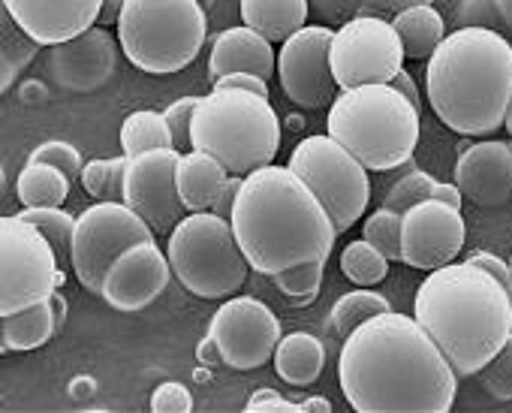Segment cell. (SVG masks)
<instances>
[{
	"mask_svg": "<svg viewBox=\"0 0 512 413\" xmlns=\"http://www.w3.org/2000/svg\"><path fill=\"white\" fill-rule=\"evenodd\" d=\"M196 359H199L202 365H208V368H220V365H223V356H220V350H217V344H214L211 335H205V338L196 344Z\"/></svg>",
	"mask_w": 512,
	"mask_h": 413,
	"instance_id": "681fc988",
	"label": "cell"
},
{
	"mask_svg": "<svg viewBox=\"0 0 512 413\" xmlns=\"http://www.w3.org/2000/svg\"><path fill=\"white\" fill-rule=\"evenodd\" d=\"M238 10L247 28L260 31L272 43H284L308 25L311 0H238Z\"/></svg>",
	"mask_w": 512,
	"mask_h": 413,
	"instance_id": "603a6c76",
	"label": "cell"
},
{
	"mask_svg": "<svg viewBox=\"0 0 512 413\" xmlns=\"http://www.w3.org/2000/svg\"><path fill=\"white\" fill-rule=\"evenodd\" d=\"M500 13L494 0H461L458 4V28H494L497 31Z\"/></svg>",
	"mask_w": 512,
	"mask_h": 413,
	"instance_id": "ab89813d",
	"label": "cell"
},
{
	"mask_svg": "<svg viewBox=\"0 0 512 413\" xmlns=\"http://www.w3.org/2000/svg\"><path fill=\"white\" fill-rule=\"evenodd\" d=\"M299 404H302V413H308V410L329 413V410H332V401H329L326 395H311V398H305V401H299Z\"/></svg>",
	"mask_w": 512,
	"mask_h": 413,
	"instance_id": "816d5d0a",
	"label": "cell"
},
{
	"mask_svg": "<svg viewBox=\"0 0 512 413\" xmlns=\"http://www.w3.org/2000/svg\"><path fill=\"white\" fill-rule=\"evenodd\" d=\"M100 7L103 0H4V13L46 49L94 28Z\"/></svg>",
	"mask_w": 512,
	"mask_h": 413,
	"instance_id": "ffe728a7",
	"label": "cell"
},
{
	"mask_svg": "<svg viewBox=\"0 0 512 413\" xmlns=\"http://www.w3.org/2000/svg\"><path fill=\"white\" fill-rule=\"evenodd\" d=\"M332 37L335 28L329 25H305L290 40L281 43L278 52V79L284 94L302 109H323L332 106L341 85L332 73Z\"/></svg>",
	"mask_w": 512,
	"mask_h": 413,
	"instance_id": "9a60e30c",
	"label": "cell"
},
{
	"mask_svg": "<svg viewBox=\"0 0 512 413\" xmlns=\"http://www.w3.org/2000/svg\"><path fill=\"white\" fill-rule=\"evenodd\" d=\"M208 73H211V82H217L226 73H253L269 82L278 73L275 43L247 25L226 28L211 43Z\"/></svg>",
	"mask_w": 512,
	"mask_h": 413,
	"instance_id": "44dd1931",
	"label": "cell"
},
{
	"mask_svg": "<svg viewBox=\"0 0 512 413\" xmlns=\"http://www.w3.org/2000/svg\"><path fill=\"white\" fill-rule=\"evenodd\" d=\"M329 61L341 88H359L392 82L404 70L407 55L392 22L359 13L335 28Z\"/></svg>",
	"mask_w": 512,
	"mask_h": 413,
	"instance_id": "7c38bea8",
	"label": "cell"
},
{
	"mask_svg": "<svg viewBox=\"0 0 512 413\" xmlns=\"http://www.w3.org/2000/svg\"><path fill=\"white\" fill-rule=\"evenodd\" d=\"M383 311H392V305L383 293H377L371 287L350 290L332 305V326L341 338H347L356 326H362L365 320H371Z\"/></svg>",
	"mask_w": 512,
	"mask_h": 413,
	"instance_id": "f1b7e54d",
	"label": "cell"
},
{
	"mask_svg": "<svg viewBox=\"0 0 512 413\" xmlns=\"http://www.w3.org/2000/svg\"><path fill=\"white\" fill-rule=\"evenodd\" d=\"M287 166L296 175H302L308 187L320 196V202L335 221L338 236L356 227L359 218H365L371 199V178H368L371 169L335 136L329 133L305 136L293 148Z\"/></svg>",
	"mask_w": 512,
	"mask_h": 413,
	"instance_id": "9c48e42d",
	"label": "cell"
},
{
	"mask_svg": "<svg viewBox=\"0 0 512 413\" xmlns=\"http://www.w3.org/2000/svg\"><path fill=\"white\" fill-rule=\"evenodd\" d=\"M229 221L250 269L269 278L308 260H329L338 239L320 196L278 163L244 175Z\"/></svg>",
	"mask_w": 512,
	"mask_h": 413,
	"instance_id": "7a4b0ae2",
	"label": "cell"
},
{
	"mask_svg": "<svg viewBox=\"0 0 512 413\" xmlns=\"http://www.w3.org/2000/svg\"><path fill=\"white\" fill-rule=\"evenodd\" d=\"M509 148H512V142H509Z\"/></svg>",
	"mask_w": 512,
	"mask_h": 413,
	"instance_id": "6f0895ef",
	"label": "cell"
},
{
	"mask_svg": "<svg viewBox=\"0 0 512 413\" xmlns=\"http://www.w3.org/2000/svg\"><path fill=\"white\" fill-rule=\"evenodd\" d=\"M217 91L223 88H238V91H253V94H260V97H269V82L260 79V76H253V73H226L214 82Z\"/></svg>",
	"mask_w": 512,
	"mask_h": 413,
	"instance_id": "ee69618b",
	"label": "cell"
},
{
	"mask_svg": "<svg viewBox=\"0 0 512 413\" xmlns=\"http://www.w3.org/2000/svg\"><path fill=\"white\" fill-rule=\"evenodd\" d=\"M178 160H181V151L175 145L151 148V151L127 157L121 202H127L139 218H145V224L157 236H169L175 224L187 215L184 202L178 196V178H175Z\"/></svg>",
	"mask_w": 512,
	"mask_h": 413,
	"instance_id": "5bb4252c",
	"label": "cell"
},
{
	"mask_svg": "<svg viewBox=\"0 0 512 413\" xmlns=\"http://www.w3.org/2000/svg\"><path fill=\"white\" fill-rule=\"evenodd\" d=\"M389 85H392L395 91H401V94H404L416 109L422 106V94H419V88H416V79H413L407 70H398V73H395V79H392Z\"/></svg>",
	"mask_w": 512,
	"mask_h": 413,
	"instance_id": "7dc6e473",
	"label": "cell"
},
{
	"mask_svg": "<svg viewBox=\"0 0 512 413\" xmlns=\"http://www.w3.org/2000/svg\"><path fill=\"white\" fill-rule=\"evenodd\" d=\"M124 169H127V154L88 160L82 169V187L94 199H121L124 196Z\"/></svg>",
	"mask_w": 512,
	"mask_h": 413,
	"instance_id": "1f68e13d",
	"label": "cell"
},
{
	"mask_svg": "<svg viewBox=\"0 0 512 413\" xmlns=\"http://www.w3.org/2000/svg\"><path fill=\"white\" fill-rule=\"evenodd\" d=\"M323 272H326V260H308L299 266H290L284 272H275L272 281L275 287L296 305H308L317 299L320 284H323Z\"/></svg>",
	"mask_w": 512,
	"mask_h": 413,
	"instance_id": "d6a6232c",
	"label": "cell"
},
{
	"mask_svg": "<svg viewBox=\"0 0 512 413\" xmlns=\"http://www.w3.org/2000/svg\"><path fill=\"white\" fill-rule=\"evenodd\" d=\"M208 335L214 338L223 365L232 371H253L272 362L278 341L284 338L278 314L253 296H229L214 311L208 323Z\"/></svg>",
	"mask_w": 512,
	"mask_h": 413,
	"instance_id": "4fadbf2b",
	"label": "cell"
},
{
	"mask_svg": "<svg viewBox=\"0 0 512 413\" xmlns=\"http://www.w3.org/2000/svg\"><path fill=\"white\" fill-rule=\"evenodd\" d=\"M389 263L392 260L383 251H377L368 239L350 242L341 251V272L356 287H377L389 275Z\"/></svg>",
	"mask_w": 512,
	"mask_h": 413,
	"instance_id": "f546056e",
	"label": "cell"
},
{
	"mask_svg": "<svg viewBox=\"0 0 512 413\" xmlns=\"http://www.w3.org/2000/svg\"><path fill=\"white\" fill-rule=\"evenodd\" d=\"M329 136L350 148L368 169L389 172L416 154L419 145V109L383 85L341 88L329 106Z\"/></svg>",
	"mask_w": 512,
	"mask_h": 413,
	"instance_id": "5b68a950",
	"label": "cell"
},
{
	"mask_svg": "<svg viewBox=\"0 0 512 413\" xmlns=\"http://www.w3.org/2000/svg\"><path fill=\"white\" fill-rule=\"evenodd\" d=\"M175 178H178V196L184 202V209L208 212L217 199V190L229 178V169L214 154H208L202 148H187V151H181Z\"/></svg>",
	"mask_w": 512,
	"mask_h": 413,
	"instance_id": "7402d4cb",
	"label": "cell"
},
{
	"mask_svg": "<svg viewBox=\"0 0 512 413\" xmlns=\"http://www.w3.org/2000/svg\"><path fill=\"white\" fill-rule=\"evenodd\" d=\"M196 103H199V97H178L175 103H169V106L163 109V118H166V124H169V130H172V142H175L178 151L193 148V145H190V124H193V109H196Z\"/></svg>",
	"mask_w": 512,
	"mask_h": 413,
	"instance_id": "74e56055",
	"label": "cell"
},
{
	"mask_svg": "<svg viewBox=\"0 0 512 413\" xmlns=\"http://www.w3.org/2000/svg\"><path fill=\"white\" fill-rule=\"evenodd\" d=\"M467 242V224L461 218V209L440 202V199H422L404 212L401 224V263L410 269H440L452 263Z\"/></svg>",
	"mask_w": 512,
	"mask_h": 413,
	"instance_id": "2e32d148",
	"label": "cell"
},
{
	"mask_svg": "<svg viewBox=\"0 0 512 413\" xmlns=\"http://www.w3.org/2000/svg\"><path fill=\"white\" fill-rule=\"evenodd\" d=\"M25 221H31L58 251L61 263H70V248H73V230H76V215L64 212L61 205H37V209H22L19 212Z\"/></svg>",
	"mask_w": 512,
	"mask_h": 413,
	"instance_id": "4dcf8cb0",
	"label": "cell"
},
{
	"mask_svg": "<svg viewBox=\"0 0 512 413\" xmlns=\"http://www.w3.org/2000/svg\"><path fill=\"white\" fill-rule=\"evenodd\" d=\"M118 46L109 28H88L64 43L49 46V73L52 79L76 94H91L103 88L118 67Z\"/></svg>",
	"mask_w": 512,
	"mask_h": 413,
	"instance_id": "ac0fdd59",
	"label": "cell"
},
{
	"mask_svg": "<svg viewBox=\"0 0 512 413\" xmlns=\"http://www.w3.org/2000/svg\"><path fill=\"white\" fill-rule=\"evenodd\" d=\"M455 184L464 199L482 209H500L512 199V148L500 139H479L461 148L455 160Z\"/></svg>",
	"mask_w": 512,
	"mask_h": 413,
	"instance_id": "d6986e66",
	"label": "cell"
},
{
	"mask_svg": "<svg viewBox=\"0 0 512 413\" xmlns=\"http://www.w3.org/2000/svg\"><path fill=\"white\" fill-rule=\"evenodd\" d=\"M55 245L22 215L0 218V314L52 299L64 287Z\"/></svg>",
	"mask_w": 512,
	"mask_h": 413,
	"instance_id": "30bf717a",
	"label": "cell"
},
{
	"mask_svg": "<svg viewBox=\"0 0 512 413\" xmlns=\"http://www.w3.org/2000/svg\"><path fill=\"white\" fill-rule=\"evenodd\" d=\"M281 136L284 130L272 100L253 91L211 88L193 109L190 145L214 154L235 175L275 163Z\"/></svg>",
	"mask_w": 512,
	"mask_h": 413,
	"instance_id": "8992f818",
	"label": "cell"
},
{
	"mask_svg": "<svg viewBox=\"0 0 512 413\" xmlns=\"http://www.w3.org/2000/svg\"><path fill=\"white\" fill-rule=\"evenodd\" d=\"M124 7H127V0H103L97 25L100 28H118V19H121Z\"/></svg>",
	"mask_w": 512,
	"mask_h": 413,
	"instance_id": "f907efd6",
	"label": "cell"
},
{
	"mask_svg": "<svg viewBox=\"0 0 512 413\" xmlns=\"http://www.w3.org/2000/svg\"><path fill=\"white\" fill-rule=\"evenodd\" d=\"M151 410L154 413H190L193 392L178 380H166L151 392Z\"/></svg>",
	"mask_w": 512,
	"mask_h": 413,
	"instance_id": "f35d334b",
	"label": "cell"
},
{
	"mask_svg": "<svg viewBox=\"0 0 512 413\" xmlns=\"http://www.w3.org/2000/svg\"><path fill=\"white\" fill-rule=\"evenodd\" d=\"M506 130H509V136H512V103H509V112H506V124H503Z\"/></svg>",
	"mask_w": 512,
	"mask_h": 413,
	"instance_id": "db71d44e",
	"label": "cell"
},
{
	"mask_svg": "<svg viewBox=\"0 0 512 413\" xmlns=\"http://www.w3.org/2000/svg\"><path fill=\"white\" fill-rule=\"evenodd\" d=\"M172 142V130L163 118V112L154 109H136L124 118L121 124V154L133 157L151 148H169Z\"/></svg>",
	"mask_w": 512,
	"mask_h": 413,
	"instance_id": "83f0119b",
	"label": "cell"
},
{
	"mask_svg": "<svg viewBox=\"0 0 512 413\" xmlns=\"http://www.w3.org/2000/svg\"><path fill=\"white\" fill-rule=\"evenodd\" d=\"M272 362L278 377L290 386H311L314 380H320L326 368V344L317 335L296 329L278 341Z\"/></svg>",
	"mask_w": 512,
	"mask_h": 413,
	"instance_id": "cb8c5ba5",
	"label": "cell"
},
{
	"mask_svg": "<svg viewBox=\"0 0 512 413\" xmlns=\"http://www.w3.org/2000/svg\"><path fill=\"white\" fill-rule=\"evenodd\" d=\"M494 4H497V13H500L503 28L512 34V0H494Z\"/></svg>",
	"mask_w": 512,
	"mask_h": 413,
	"instance_id": "f5cc1de1",
	"label": "cell"
},
{
	"mask_svg": "<svg viewBox=\"0 0 512 413\" xmlns=\"http://www.w3.org/2000/svg\"><path fill=\"white\" fill-rule=\"evenodd\" d=\"M419 4H434V0H362V10L377 16V13H386V16H395L407 7H419Z\"/></svg>",
	"mask_w": 512,
	"mask_h": 413,
	"instance_id": "bcb514c9",
	"label": "cell"
},
{
	"mask_svg": "<svg viewBox=\"0 0 512 413\" xmlns=\"http://www.w3.org/2000/svg\"><path fill=\"white\" fill-rule=\"evenodd\" d=\"M115 31L136 70L169 76L196 61L208 37V16L199 0H127Z\"/></svg>",
	"mask_w": 512,
	"mask_h": 413,
	"instance_id": "52a82bcc",
	"label": "cell"
},
{
	"mask_svg": "<svg viewBox=\"0 0 512 413\" xmlns=\"http://www.w3.org/2000/svg\"><path fill=\"white\" fill-rule=\"evenodd\" d=\"M431 196L446 202V205H452V209H461V202H464V193H461V187L455 181H437Z\"/></svg>",
	"mask_w": 512,
	"mask_h": 413,
	"instance_id": "c3c4849f",
	"label": "cell"
},
{
	"mask_svg": "<svg viewBox=\"0 0 512 413\" xmlns=\"http://www.w3.org/2000/svg\"><path fill=\"white\" fill-rule=\"evenodd\" d=\"M413 317L440 344L455 374L470 377L512 335V290L485 269L452 260L419 284Z\"/></svg>",
	"mask_w": 512,
	"mask_h": 413,
	"instance_id": "3957f363",
	"label": "cell"
},
{
	"mask_svg": "<svg viewBox=\"0 0 512 413\" xmlns=\"http://www.w3.org/2000/svg\"><path fill=\"white\" fill-rule=\"evenodd\" d=\"M154 239V230L139 218L127 202L121 199H97L94 205L76 218L73 230V248H70V266L79 278V284L103 296V281L109 266L118 254H124L130 245Z\"/></svg>",
	"mask_w": 512,
	"mask_h": 413,
	"instance_id": "8fae6325",
	"label": "cell"
},
{
	"mask_svg": "<svg viewBox=\"0 0 512 413\" xmlns=\"http://www.w3.org/2000/svg\"><path fill=\"white\" fill-rule=\"evenodd\" d=\"M241 184H244V175L229 172V178L223 181V187L217 190V199H214V205H211V212H214V215H220V218H229V215H232V205H235V199H238Z\"/></svg>",
	"mask_w": 512,
	"mask_h": 413,
	"instance_id": "f6af8a7d",
	"label": "cell"
},
{
	"mask_svg": "<svg viewBox=\"0 0 512 413\" xmlns=\"http://www.w3.org/2000/svg\"><path fill=\"white\" fill-rule=\"evenodd\" d=\"M172 275L175 272L169 254L154 239L136 242L124 254H118L115 263L109 266L103 281V299L115 311H127V314L142 311L160 299Z\"/></svg>",
	"mask_w": 512,
	"mask_h": 413,
	"instance_id": "e0dca14e",
	"label": "cell"
},
{
	"mask_svg": "<svg viewBox=\"0 0 512 413\" xmlns=\"http://www.w3.org/2000/svg\"><path fill=\"white\" fill-rule=\"evenodd\" d=\"M61 332L58 326V308L52 299L37 302L31 308H22L16 314H4V341L0 350L4 353H22V350H37L49 344Z\"/></svg>",
	"mask_w": 512,
	"mask_h": 413,
	"instance_id": "d4e9b609",
	"label": "cell"
},
{
	"mask_svg": "<svg viewBox=\"0 0 512 413\" xmlns=\"http://www.w3.org/2000/svg\"><path fill=\"white\" fill-rule=\"evenodd\" d=\"M166 254L175 278L199 299L235 296L250 272V263L235 239L232 221L208 212H187L169 233Z\"/></svg>",
	"mask_w": 512,
	"mask_h": 413,
	"instance_id": "ba28073f",
	"label": "cell"
},
{
	"mask_svg": "<svg viewBox=\"0 0 512 413\" xmlns=\"http://www.w3.org/2000/svg\"><path fill=\"white\" fill-rule=\"evenodd\" d=\"M401 224L404 215L380 205L362 224V239H368L377 251H383L392 263H401Z\"/></svg>",
	"mask_w": 512,
	"mask_h": 413,
	"instance_id": "836d02e7",
	"label": "cell"
},
{
	"mask_svg": "<svg viewBox=\"0 0 512 413\" xmlns=\"http://www.w3.org/2000/svg\"><path fill=\"white\" fill-rule=\"evenodd\" d=\"M70 184L73 181L58 166L28 160L19 172L16 190L25 209H37V205H64V199L70 196Z\"/></svg>",
	"mask_w": 512,
	"mask_h": 413,
	"instance_id": "4316f807",
	"label": "cell"
},
{
	"mask_svg": "<svg viewBox=\"0 0 512 413\" xmlns=\"http://www.w3.org/2000/svg\"><path fill=\"white\" fill-rule=\"evenodd\" d=\"M509 269H512V260H509Z\"/></svg>",
	"mask_w": 512,
	"mask_h": 413,
	"instance_id": "9f6ffc18",
	"label": "cell"
},
{
	"mask_svg": "<svg viewBox=\"0 0 512 413\" xmlns=\"http://www.w3.org/2000/svg\"><path fill=\"white\" fill-rule=\"evenodd\" d=\"M244 410H247V413H263V410H275V413H302V404L284 398L278 389H256V392L247 398Z\"/></svg>",
	"mask_w": 512,
	"mask_h": 413,
	"instance_id": "b9f144b4",
	"label": "cell"
},
{
	"mask_svg": "<svg viewBox=\"0 0 512 413\" xmlns=\"http://www.w3.org/2000/svg\"><path fill=\"white\" fill-rule=\"evenodd\" d=\"M482 386L491 398L497 401H512V335L506 338V344L485 362V368L479 371Z\"/></svg>",
	"mask_w": 512,
	"mask_h": 413,
	"instance_id": "d590c367",
	"label": "cell"
},
{
	"mask_svg": "<svg viewBox=\"0 0 512 413\" xmlns=\"http://www.w3.org/2000/svg\"><path fill=\"white\" fill-rule=\"evenodd\" d=\"M434 184H437V178H431L425 169H410L407 175H401L392 187H389V193H386V209H395V212H407L410 205H416V202H422V199H431V193H434Z\"/></svg>",
	"mask_w": 512,
	"mask_h": 413,
	"instance_id": "e575fe53",
	"label": "cell"
},
{
	"mask_svg": "<svg viewBox=\"0 0 512 413\" xmlns=\"http://www.w3.org/2000/svg\"><path fill=\"white\" fill-rule=\"evenodd\" d=\"M311 13L320 25H344L362 13V0H311Z\"/></svg>",
	"mask_w": 512,
	"mask_h": 413,
	"instance_id": "60d3db41",
	"label": "cell"
},
{
	"mask_svg": "<svg viewBox=\"0 0 512 413\" xmlns=\"http://www.w3.org/2000/svg\"><path fill=\"white\" fill-rule=\"evenodd\" d=\"M338 380L356 413H446L458 374L413 314L383 311L356 326L338 353Z\"/></svg>",
	"mask_w": 512,
	"mask_h": 413,
	"instance_id": "6da1fadb",
	"label": "cell"
},
{
	"mask_svg": "<svg viewBox=\"0 0 512 413\" xmlns=\"http://www.w3.org/2000/svg\"><path fill=\"white\" fill-rule=\"evenodd\" d=\"M425 97L461 136H491L512 103V43L494 28H455L428 58Z\"/></svg>",
	"mask_w": 512,
	"mask_h": 413,
	"instance_id": "277c9868",
	"label": "cell"
},
{
	"mask_svg": "<svg viewBox=\"0 0 512 413\" xmlns=\"http://www.w3.org/2000/svg\"><path fill=\"white\" fill-rule=\"evenodd\" d=\"M28 160H40V163H52L58 166L70 181H82V169H85V160L79 154L76 145H70L67 139H49V142H40Z\"/></svg>",
	"mask_w": 512,
	"mask_h": 413,
	"instance_id": "8d00e7d4",
	"label": "cell"
},
{
	"mask_svg": "<svg viewBox=\"0 0 512 413\" xmlns=\"http://www.w3.org/2000/svg\"><path fill=\"white\" fill-rule=\"evenodd\" d=\"M392 25L398 31L404 55L410 61H422V58L428 61L446 37V22L434 4H419V7H407V10L395 13Z\"/></svg>",
	"mask_w": 512,
	"mask_h": 413,
	"instance_id": "484cf974",
	"label": "cell"
},
{
	"mask_svg": "<svg viewBox=\"0 0 512 413\" xmlns=\"http://www.w3.org/2000/svg\"><path fill=\"white\" fill-rule=\"evenodd\" d=\"M464 263H470V266H479V269H485L488 275H494L506 290H512V269H509V263L506 260H500L497 254H488V251H476V254H470Z\"/></svg>",
	"mask_w": 512,
	"mask_h": 413,
	"instance_id": "7bdbcfd3",
	"label": "cell"
},
{
	"mask_svg": "<svg viewBox=\"0 0 512 413\" xmlns=\"http://www.w3.org/2000/svg\"><path fill=\"white\" fill-rule=\"evenodd\" d=\"M199 4H202L205 10H211V7H214V0H199Z\"/></svg>",
	"mask_w": 512,
	"mask_h": 413,
	"instance_id": "11a10c76",
	"label": "cell"
}]
</instances>
